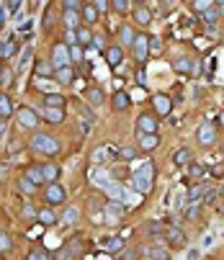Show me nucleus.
<instances>
[{
	"label": "nucleus",
	"instance_id": "51",
	"mask_svg": "<svg viewBox=\"0 0 224 260\" xmlns=\"http://www.w3.org/2000/svg\"><path fill=\"white\" fill-rule=\"evenodd\" d=\"M134 80H137V85H145L147 83V75H145V70H137V73H134Z\"/></svg>",
	"mask_w": 224,
	"mask_h": 260
},
{
	"label": "nucleus",
	"instance_id": "50",
	"mask_svg": "<svg viewBox=\"0 0 224 260\" xmlns=\"http://www.w3.org/2000/svg\"><path fill=\"white\" fill-rule=\"evenodd\" d=\"M183 217L186 219H196V217H199V206H188V209L183 211Z\"/></svg>",
	"mask_w": 224,
	"mask_h": 260
},
{
	"label": "nucleus",
	"instance_id": "14",
	"mask_svg": "<svg viewBox=\"0 0 224 260\" xmlns=\"http://www.w3.org/2000/svg\"><path fill=\"white\" fill-rule=\"evenodd\" d=\"M131 16H134V21H137L139 26H149V21H152V11H149L147 5L131 8Z\"/></svg>",
	"mask_w": 224,
	"mask_h": 260
},
{
	"label": "nucleus",
	"instance_id": "61",
	"mask_svg": "<svg viewBox=\"0 0 224 260\" xmlns=\"http://www.w3.org/2000/svg\"><path fill=\"white\" fill-rule=\"evenodd\" d=\"M0 260H3V253H0Z\"/></svg>",
	"mask_w": 224,
	"mask_h": 260
},
{
	"label": "nucleus",
	"instance_id": "58",
	"mask_svg": "<svg viewBox=\"0 0 224 260\" xmlns=\"http://www.w3.org/2000/svg\"><path fill=\"white\" fill-rule=\"evenodd\" d=\"M214 5H217V8H224V0H214Z\"/></svg>",
	"mask_w": 224,
	"mask_h": 260
},
{
	"label": "nucleus",
	"instance_id": "11",
	"mask_svg": "<svg viewBox=\"0 0 224 260\" xmlns=\"http://www.w3.org/2000/svg\"><path fill=\"white\" fill-rule=\"evenodd\" d=\"M37 121H39V116H37V111H34V109H21L19 111V127L34 129V127H37Z\"/></svg>",
	"mask_w": 224,
	"mask_h": 260
},
{
	"label": "nucleus",
	"instance_id": "53",
	"mask_svg": "<svg viewBox=\"0 0 224 260\" xmlns=\"http://www.w3.org/2000/svg\"><path fill=\"white\" fill-rule=\"evenodd\" d=\"M217 196H219L217 191H206V193H204V204H214V199H217Z\"/></svg>",
	"mask_w": 224,
	"mask_h": 260
},
{
	"label": "nucleus",
	"instance_id": "1",
	"mask_svg": "<svg viewBox=\"0 0 224 260\" xmlns=\"http://www.w3.org/2000/svg\"><path fill=\"white\" fill-rule=\"evenodd\" d=\"M29 147H31L34 152H39V155H47V157L59 155V142H57L55 137H49V134H44V131L34 134L31 142H29Z\"/></svg>",
	"mask_w": 224,
	"mask_h": 260
},
{
	"label": "nucleus",
	"instance_id": "8",
	"mask_svg": "<svg viewBox=\"0 0 224 260\" xmlns=\"http://www.w3.org/2000/svg\"><path fill=\"white\" fill-rule=\"evenodd\" d=\"M152 109H155V113H157V116H168L170 111H173V98L165 95V93L152 95Z\"/></svg>",
	"mask_w": 224,
	"mask_h": 260
},
{
	"label": "nucleus",
	"instance_id": "17",
	"mask_svg": "<svg viewBox=\"0 0 224 260\" xmlns=\"http://www.w3.org/2000/svg\"><path fill=\"white\" fill-rule=\"evenodd\" d=\"M193 67H196V62L188 59V57H178V59L173 62V70H175V73H181V75H191Z\"/></svg>",
	"mask_w": 224,
	"mask_h": 260
},
{
	"label": "nucleus",
	"instance_id": "31",
	"mask_svg": "<svg viewBox=\"0 0 224 260\" xmlns=\"http://www.w3.org/2000/svg\"><path fill=\"white\" fill-rule=\"evenodd\" d=\"M83 59H85V52H83L80 44L70 47V65H83Z\"/></svg>",
	"mask_w": 224,
	"mask_h": 260
},
{
	"label": "nucleus",
	"instance_id": "60",
	"mask_svg": "<svg viewBox=\"0 0 224 260\" xmlns=\"http://www.w3.org/2000/svg\"><path fill=\"white\" fill-rule=\"evenodd\" d=\"M219 124H224V113H222V116H219Z\"/></svg>",
	"mask_w": 224,
	"mask_h": 260
},
{
	"label": "nucleus",
	"instance_id": "4",
	"mask_svg": "<svg viewBox=\"0 0 224 260\" xmlns=\"http://www.w3.org/2000/svg\"><path fill=\"white\" fill-rule=\"evenodd\" d=\"M131 55H134V59H137L139 65L149 59V37H147V34H137V37H134Z\"/></svg>",
	"mask_w": 224,
	"mask_h": 260
},
{
	"label": "nucleus",
	"instance_id": "39",
	"mask_svg": "<svg viewBox=\"0 0 224 260\" xmlns=\"http://www.w3.org/2000/svg\"><path fill=\"white\" fill-rule=\"evenodd\" d=\"M29 260H49V253H47L44 247H31Z\"/></svg>",
	"mask_w": 224,
	"mask_h": 260
},
{
	"label": "nucleus",
	"instance_id": "20",
	"mask_svg": "<svg viewBox=\"0 0 224 260\" xmlns=\"http://www.w3.org/2000/svg\"><path fill=\"white\" fill-rule=\"evenodd\" d=\"M80 21H83V16H80L77 11H65L62 13V23H65L67 29H80V26H83Z\"/></svg>",
	"mask_w": 224,
	"mask_h": 260
},
{
	"label": "nucleus",
	"instance_id": "28",
	"mask_svg": "<svg viewBox=\"0 0 224 260\" xmlns=\"http://www.w3.org/2000/svg\"><path fill=\"white\" fill-rule=\"evenodd\" d=\"M13 113V103H11V98H8L5 93H0V119H8V116Z\"/></svg>",
	"mask_w": 224,
	"mask_h": 260
},
{
	"label": "nucleus",
	"instance_id": "30",
	"mask_svg": "<svg viewBox=\"0 0 224 260\" xmlns=\"http://www.w3.org/2000/svg\"><path fill=\"white\" fill-rule=\"evenodd\" d=\"M75 34H77V44L80 47H91V41H93V34H91V29H83V26H80V29H75Z\"/></svg>",
	"mask_w": 224,
	"mask_h": 260
},
{
	"label": "nucleus",
	"instance_id": "42",
	"mask_svg": "<svg viewBox=\"0 0 224 260\" xmlns=\"http://www.w3.org/2000/svg\"><path fill=\"white\" fill-rule=\"evenodd\" d=\"M34 188H37V186H34V183H31L26 175H21V178H19V191H23V193H31Z\"/></svg>",
	"mask_w": 224,
	"mask_h": 260
},
{
	"label": "nucleus",
	"instance_id": "33",
	"mask_svg": "<svg viewBox=\"0 0 224 260\" xmlns=\"http://www.w3.org/2000/svg\"><path fill=\"white\" fill-rule=\"evenodd\" d=\"M88 101H91L93 106L103 103V88H88Z\"/></svg>",
	"mask_w": 224,
	"mask_h": 260
},
{
	"label": "nucleus",
	"instance_id": "24",
	"mask_svg": "<svg viewBox=\"0 0 224 260\" xmlns=\"http://www.w3.org/2000/svg\"><path fill=\"white\" fill-rule=\"evenodd\" d=\"M147 255H149V260H170L168 247H163V245H149L147 247Z\"/></svg>",
	"mask_w": 224,
	"mask_h": 260
},
{
	"label": "nucleus",
	"instance_id": "38",
	"mask_svg": "<svg viewBox=\"0 0 224 260\" xmlns=\"http://www.w3.org/2000/svg\"><path fill=\"white\" fill-rule=\"evenodd\" d=\"M37 209H34V206L31 204H23V209H21V217L26 219V222H34V219H37Z\"/></svg>",
	"mask_w": 224,
	"mask_h": 260
},
{
	"label": "nucleus",
	"instance_id": "59",
	"mask_svg": "<svg viewBox=\"0 0 224 260\" xmlns=\"http://www.w3.org/2000/svg\"><path fill=\"white\" fill-rule=\"evenodd\" d=\"M5 175V165H0V178H3Z\"/></svg>",
	"mask_w": 224,
	"mask_h": 260
},
{
	"label": "nucleus",
	"instance_id": "7",
	"mask_svg": "<svg viewBox=\"0 0 224 260\" xmlns=\"http://www.w3.org/2000/svg\"><path fill=\"white\" fill-rule=\"evenodd\" d=\"M196 139H199L201 147H211L214 142H217V129H214V124H201L199 131H196Z\"/></svg>",
	"mask_w": 224,
	"mask_h": 260
},
{
	"label": "nucleus",
	"instance_id": "57",
	"mask_svg": "<svg viewBox=\"0 0 224 260\" xmlns=\"http://www.w3.org/2000/svg\"><path fill=\"white\" fill-rule=\"evenodd\" d=\"M3 134H5V121L0 119V137H3Z\"/></svg>",
	"mask_w": 224,
	"mask_h": 260
},
{
	"label": "nucleus",
	"instance_id": "9",
	"mask_svg": "<svg viewBox=\"0 0 224 260\" xmlns=\"http://www.w3.org/2000/svg\"><path fill=\"white\" fill-rule=\"evenodd\" d=\"M137 131L139 134H157V116L155 113H142L137 119Z\"/></svg>",
	"mask_w": 224,
	"mask_h": 260
},
{
	"label": "nucleus",
	"instance_id": "43",
	"mask_svg": "<svg viewBox=\"0 0 224 260\" xmlns=\"http://www.w3.org/2000/svg\"><path fill=\"white\" fill-rule=\"evenodd\" d=\"M65 44H67V47H75V44H77V34H75V29H67V31H65Z\"/></svg>",
	"mask_w": 224,
	"mask_h": 260
},
{
	"label": "nucleus",
	"instance_id": "26",
	"mask_svg": "<svg viewBox=\"0 0 224 260\" xmlns=\"http://www.w3.org/2000/svg\"><path fill=\"white\" fill-rule=\"evenodd\" d=\"M41 173H44V181H47V183H57V178H59L62 170L49 163V165H41Z\"/></svg>",
	"mask_w": 224,
	"mask_h": 260
},
{
	"label": "nucleus",
	"instance_id": "34",
	"mask_svg": "<svg viewBox=\"0 0 224 260\" xmlns=\"http://www.w3.org/2000/svg\"><path fill=\"white\" fill-rule=\"evenodd\" d=\"M111 3V8L116 13H127V11H131V0H109Z\"/></svg>",
	"mask_w": 224,
	"mask_h": 260
},
{
	"label": "nucleus",
	"instance_id": "3",
	"mask_svg": "<svg viewBox=\"0 0 224 260\" xmlns=\"http://www.w3.org/2000/svg\"><path fill=\"white\" fill-rule=\"evenodd\" d=\"M44 201H47L49 206H59V204H65V201H67V191H65V186H59V183H47V186H44Z\"/></svg>",
	"mask_w": 224,
	"mask_h": 260
},
{
	"label": "nucleus",
	"instance_id": "37",
	"mask_svg": "<svg viewBox=\"0 0 224 260\" xmlns=\"http://www.w3.org/2000/svg\"><path fill=\"white\" fill-rule=\"evenodd\" d=\"M59 3H62V8H65V11H77V13L83 11V5H85L83 0H59Z\"/></svg>",
	"mask_w": 224,
	"mask_h": 260
},
{
	"label": "nucleus",
	"instance_id": "2",
	"mask_svg": "<svg viewBox=\"0 0 224 260\" xmlns=\"http://www.w3.org/2000/svg\"><path fill=\"white\" fill-rule=\"evenodd\" d=\"M131 178H134V188L142 196H147L152 191V183H155V167H152V163H145L139 170H134Z\"/></svg>",
	"mask_w": 224,
	"mask_h": 260
},
{
	"label": "nucleus",
	"instance_id": "22",
	"mask_svg": "<svg viewBox=\"0 0 224 260\" xmlns=\"http://www.w3.org/2000/svg\"><path fill=\"white\" fill-rule=\"evenodd\" d=\"M160 145V137L157 134H139V147L145 149V152H152Z\"/></svg>",
	"mask_w": 224,
	"mask_h": 260
},
{
	"label": "nucleus",
	"instance_id": "5",
	"mask_svg": "<svg viewBox=\"0 0 224 260\" xmlns=\"http://www.w3.org/2000/svg\"><path fill=\"white\" fill-rule=\"evenodd\" d=\"M165 242H168V247H173V250H183L188 237H186V232L181 227H168L165 229Z\"/></svg>",
	"mask_w": 224,
	"mask_h": 260
},
{
	"label": "nucleus",
	"instance_id": "23",
	"mask_svg": "<svg viewBox=\"0 0 224 260\" xmlns=\"http://www.w3.org/2000/svg\"><path fill=\"white\" fill-rule=\"evenodd\" d=\"M103 250H109V253H119V250H124V237L121 235H111L109 240H103Z\"/></svg>",
	"mask_w": 224,
	"mask_h": 260
},
{
	"label": "nucleus",
	"instance_id": "36",
	"mask_svg": "<svg viewBox=\"0 0 224 260\" xmlns=\"http://www.w3.org/2000/svg\"><path fill=\"white\" fill-rule=\"evenodd\" d=\"M163 55V41L157 37H149V57H160Z\"/></svg>",
	"mask_w": 224,
	"mask_h": 260
},
{
	"label": "nucleus",
	"instance_id": "47",
	"mask_svg": "<svg viewBox=\"0 0 224 260\" xmlns=\"http://www.w3.org/2000/svg\"><path fill=\"white\" fill-rule=\"evenodd\" d=\"M137 155H139V152L134 149V147H121V157H124V160H134Z\"/></svg>",
	"mask_w": 224,
	"mask_h": 260
},
{
	"label": "nucleus",
	"instance_id": "15",
	"mask_svg": "<svg viewBox=\"0 0 224 260\" xmlns=\"http://www.w3.org/2000/svg\"><path fill=\"white\" fill-rule=\"evenodd\" d=\"M134 29L131 26H119V47H124V49H131V44H134Z\"/></svg>",
	"mask_w": 224,
	"mask_h": 260
},
{
	"label": "nucleus",
	"instance_id": "21",
	"mask_svg": "<svg viewBox=\"0 0 224 260\" xmlns=\"http://www.w3.org/2000/svg\"><path fill=\"white\" fill-rule=\"evenodd\" d=\"M44 103H47L49 109H65L67 98L62 95V93H47V95H44Z\"/></svg>",
	"mask_w": 224,
	"mask_h": 260
},
{
	"label": "nucleus",
	"instance_id": "29",
	"mask_svg": "<svg viewBox=\"0 0 224 260\" xmlns=\"http://www.w3.org/2000/svg\"><path fill=\"white\" fill-rule=\"evenodd\" d=\"M199 19H201V23H206V26H214V23L219 21V11H217V5L209 8V11H204V13H199Z\"/></svg>",
	"mask_w": 224,
	"mask_h": 260
},
{
	"label": "nucleus",
	"instance_id": "45",
	"mask_svg": "<svg viewBox=\"0 0 224 260\" xmlns=\"http://www.w3.org/2000/svg\"><path fill=\"white\" fill-rule=\"evenodd\" d=\"M199 196H201V188H199V186H193L191 191H188L186 201H188V204H193V201H199Z\"/></svg>",
	"mask_w": 224,
	"mask_h": 260
},
{
	"label": "nucleus",
	"instance_id": "52",
	"mask_svg": "<svg viewBox=\"0 0 224 260\" xmlns=\"http://www.w3.org/2000/svg\"><path fill=\"white\" fill-rule=\"evenodd\" d=\"M211 175H214V178H224V165H222V163L214 165V167H211Z\"/></svg>",
	"mask_w": 224,
	"mask_h": 260
},
{
	"label": "nucleus",
	"instance_id": "19",
	"mask_svg": "<svg viewBox=\"0 0 224 260\" xmlns=\"http://www.w3.org/2000/svg\"><path fill=\"white\" fill-rule=\"evenodd\" d=\"M34 186H47V181H44V173H41V165H31V167H26V173H23Z\"/></svg>",
	"mask_w": 224,
	"mask_h": 260
},
{
	"label": "nucleus",
	"instance_id": "10",
	"mask_svg": "<svg viewBox=\"0 0 224 260\" xmlns=\"http://www.w3.org/2000/svg\"><path fill=\"white\" fill-rule=\"evenodd\" d=\"M103 55H106V62H109L111 67H119L121 62H124V47H119V44H111V47L103 49Z\"/></svg>",
	"mask_w": 224,
	"mask_h": 260
},
{
	"label": "nucleus",
	"instance_id": "56",
	"mask_svg": "<svg viewBox=\"0 0 224 260\" xmlns=\"http://www.w3.org/2000/svg\"><path fill=\"white\" fill-rule=\"evenodd\" d=\"M188 260H199V250H191V253H188Z\"/></svg>",
	"mask_w": 224,
	"mask_h": 260
},
{
	"label": "nucleus",
	"instance_id": "6",
	"mask_svg": "<svg viewBox=\"0 0 224 260\" xmlns=\"http://www.w3.org/2000/svg\"><path fill=\"white\" fill-rule=\"evenodd\" d=\"M65 65H70V47L65 41H59V44H55L52 47V67H65Z\"/></svg>",
	"mask_w": 224,
	"mask_h": 260
},
{
	"label": "nucleus",
	"instance_id": "48",
	"mask_svg": "<svg viewBox=\"0 0 224 260\" xmlns=\"http://www.w3.org/2000/svg\"><path fill=\"white\" fill-rule=\"evenodd\" d=\"M93 5H95V11H98V13H103V11H109V8H111L109 0H93Z\"/></svg>",
	"mask_w": 224,
	"mask_h": 260
},
{
	"label": "nucleus",
	"instance_id": "27",
	"mask_svg": "<svg viewBox=\"0 0 224 260\" xmlns=\"http://www.w3.org/2000/svg\"><path fill=\"white\" fill-rule=\"evenodd\" d=\"M37 219H39V224H47V227H52V224H57L59 219H57V214L52 211V209H41L39 214H37Z\"/></svg>",
	"mask_w": 224,
	"mask_h": 260
},
{
	"label": "nucleus",
	"instance_id": "44",
	"mask_svg": "<svg viewBox=\"0 0 224 260\" xmlns=\"http://www.w3.org/2000/svg\"><path fill=\"white\" fill-rule=\"evenodd\" d=\"M106 157H109V149H106V147H98V149L93 152V163H103Z\"/></svg>",
	"mask_w": 224,
	"mask_h": 260
},
{
	"label": "nucleus",
	"instance_id": "25",
	"mask_svg": "<svg viewBox=\"0 0 224 260\" xmlns=\"http://www.w3.org/2000/svg\"><path fill=\"white\" fill-rule=\"evenodd\" d=\"M80 16H83V21H85V23H95L101 13L95 11V5H93V3H85V5H83V11H80Z\"/></svg>",
	"mask_w": 224,
	"mask_h": 260
},
{
	"label": "nucleus",
	"instance_id": "16",
	"mask_svg": "<svg viewBox=\"0 0 224 260\" xmlns=\"http://www.w3.org/2000/svg\"><path fill=\"white\" fill-rule=\"evenodd\" d=\"M173 163H175L178 167H186V165H191V163H193V152L188 149V147L175 149V155H173Z\"/></svg>",
	"mask_w": 224,
	"mask_h": 260
},
{
	"label": "nucleus",
	"instance_id": "18",
	"mask_svg": "<svg viewBox=\"0 0 224 260\" xmlns=\"http://www.w3.org/2000/svg\"><path fill=\"white\" fill-rule=\"evenodd\" d=\"M55 77L59 80L62 85H73V83H75V73H73V67H70V65L57 67V70H55Z\"/></svg>",
	"mask_w": 224,
	"mask_h": 260
},
{
	"label": "nucleus",
	"instance_id": "35",
	"mask_svg": "<svg viewBox=\"0 0 224 260\" xmlns=\"http://www.w3.org/2000/svg\"><path fill=\"white\" fill-rule=\"evenodd\" d=\"M191 8L196 11V16H199V13H204V11H209V8H214V0H193Z\"/></svg>",
	"mask_w": 224,
	"mask_h": 260
},
{
	"label": "nucleus",
	"instance_id": "54",
	"mask_svg": "<svg viewBox=\"0 0 224 260\" xmlns=\"http://www.w3.org/2000/svg\"><path fill=\"white\" fill-rule=\"evenodd\" d=\"M5 19H8V8H5V5H0V29L5 26Z\"/></svg>",
	"mask_w": 224,
	"mask_h": 260
},
{
	"label": "nucleus",
	"instance_id": "46",
	"mask_svg": "<svg viewBox=\"0 0 224 260\" xmlns=\"http://www.w3.org/2000/svg\"><path fill=\"white\" fill-rule=\"evenodd\" d=\"M188 175H191V178H201V175H204V167L196 165V163H191V165H188Z\"/></svg>",
	"mask_w": 224,
	"mask_h": 260
},
{
	"label": "nucleus",
	"instance_id": "32",
	"mask_svg": "<svg viewBox=\"0 0 224 260\" xmlns=\"http://www.w3.org/2000/svg\"><path fill=\"white\" fill-rule=\"evenodd\" d=\"M37 75L39 77H55V67H52V62H37Z\"/></svg>",
	"mask_w": 224,
	"mask_h": 260
},
{
	"label": "nucleus",
	"instance_id": "40",
	"mask_svg": "<svg viewBox=\"0 0 224 260\" xmlns=\"http://www.w3.org/2000/svg\"><path fill=\"white\" fill-rule=\"evenodd\" d=\"M77 206H70V209L65 211V217H62V224H73V222H77Z\"/></svg>",
	"mask_w": 224,
	"mask_h": 260
},
{
	"label": "nucleus",
	"instance_id": "13",
	"mask_svg": "<svg viewBox=\"0 0 224 260\" xmlns=\"http://www.w3.org/2000/svg\"><path fill=\"white\" fill-rule=\"evenodd\" d=\"M39 113H41V119L49 121V124H62L65 121V109H49V106H44Z\"/></svg>",
	"mask_w": 224,
	"mask_h": 260
},
{
	"label": "nucleus",
	"instance_id": "62",
	"mask_svg": "<svg viewBox=\"0 0 224 260\" xmlns=\"http://www.w3.org/2000/svg\"><path fill=\"white\" fill-rule=\"evenodd\" d=\"M222 211H224V206H222Z\"/></svg>",
	"mask_w": 224,
	"mask_h": 260
},
{
	"label": "nucleus",
	"instance_id": "49",
	"mask_svg": "<svg viewBox=\"0 0 224 260\" xmlns=\"http://www.w3.org/2000/svg\"><path fill=\"white\" fill-rule=\"evenodd\" d=\"M119 260H137L134 250H119Z\"/></svg>",
	"mask_w": 224,
	"mask_h": 260
},
{
	"label": "nucleus",
	"instance_id": "55",
	"mask_svg": "<svg viewBox=\"0 0 224 260\" xmlns=\"http://www.w3.org/2000/svg\"><path fill=\"white\" fill-rule=\"evenodd\" d=\"M19 3H21V0H11V3H8V13H13L16 8H19Z\"/></svg>",
	"mask_w": 224,
	"mask_h": 260
},
{
	"label": "nucleus",
	"instance_id": "41",
	"mask_svg": "<svg viewBox=\"0 0 224 260\" xmlns=\"http://www.w3.org/2000/svg\"><path fill=\"white\" fill-rule=\"evenodd\" d=\"M11 247H13V242H11V237H8V232L0 229V253H8Z\"/></svg>",
	"mask_w": 224,
	"mask_h": 260
},
{
	"label": "nucleus",
	"instance_id": "12",
	"mask_svg": "<svg viewBox=\"0 0 224 260\" xmlns=\"http://www.w3.org/2000/svg\"><path fill=\"white\" fill-rule=\"evenodd\" d=\"M129 106H131V98H129L127 91H116L113 93V98H111V109L113 111H127Z\"/></svg>",
	"mask_w": 224,
	"mask_h": 260
}]
</instances>
